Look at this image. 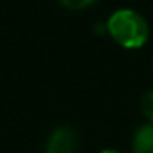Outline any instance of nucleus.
Instances as JSON below:
<instances>
[{
  "instance_id": "nucleus-1",
  "label": "nucleus",
  "mask_w": 153,
  "mask_h": 153,
  "mask_svg": "<svg viewBox=\"0 0 153 153\" xmlns=\"http://www.w3.org/2000/svg\"><path fill=\"white\" fill-rule=\"evenodd\" d=\"M107 32L126 48H139L150 38V25L139 11L123 7L109 16Z\"/></svg>"
},
{
  "instance_id": "nucleus-2",
  "label": "nucleus",
  "mask_w": 153,
  "mask_h": 153,
  "mask_svg": "<svg viewBox=\"0 0 153 153\" xmlns=\"http://www.w3.org/2000/svg\"><path fill=\"white\" fill-rule=\"evenodd\" d=\"M78 135L71 126H57L46 141V153H76Z\"/></svg>"
},
{
  "instance_id": "nucleus-3",
  "label": "nucleus",
  "mask_w": 153,
  "mask_h": 153,
  "mask_svg": "<svg viewBox=\"0 0 153 153\" xmlns=\"http://www.w3.org/2000/svg\"><path fill=\"white\" fill-rule=\"evenodd\" d=\"M134 153H153V119L143 123L132 139Z\"/></svg>"
},
{
  "instance_id": "nucleus-4",
  "label": "nucleus",
  "mask_w": 153,
  "mask_h": 153,
  "mask_svg": "<svg viewBox=\"0 0 153 153\" xmlns=\"http://www.w3.org/2000/svg\"><path fill=\"white\" fill-rule=\"evenodd\" d=\"M141 111L148 119H153V89L146 91L141 96Z\"/></svg>"
},
{
  "instance_id": "nucleus-5",
  "label": "nucleus",
  "mask_w": 153,
  "mask_h": 153,
  "mask_svg": "<svg viewBox=\"0 0 153 153\" xmlns=\"http://www.w3.org/2000/svg\"><path fill=\"white\" fill-rule=\"evenodd\" d=\"M94 0H61L62 5L70 7V9H82V7H87L91 5Z\"/></svg>"
},
{
  "instance_id": "nucleus-6",
  "label": "nucleus",
  "mask_w": 153,
  "mask_h": 153,
  "mask_svg": "<svg viewBox=\"0 0 153 153\" xmlns=\"http://www.w3.org/2000/svg\"><path fill=\"white\" fill-rule=\"evenodd\" d=\"M94 30H96V32H105V30H107V22H105V23H96V25H94Z\"/></svg>"
},
{
  "instance_id": "nucleus-7",
  "label": "nucleus",
  "mask_w": 153,
  "mask_h": 153,
  "mask_svg": "<svg viewBox=\"0 0 153 153\" xmlns=\"http://www.w3.org/2000/svg\"><path fill=\"white\" fill-rule=\"evenodd\" d=\"M100 153H121V152H117V150H102Z\"/></svg>"
}]
</instances>
